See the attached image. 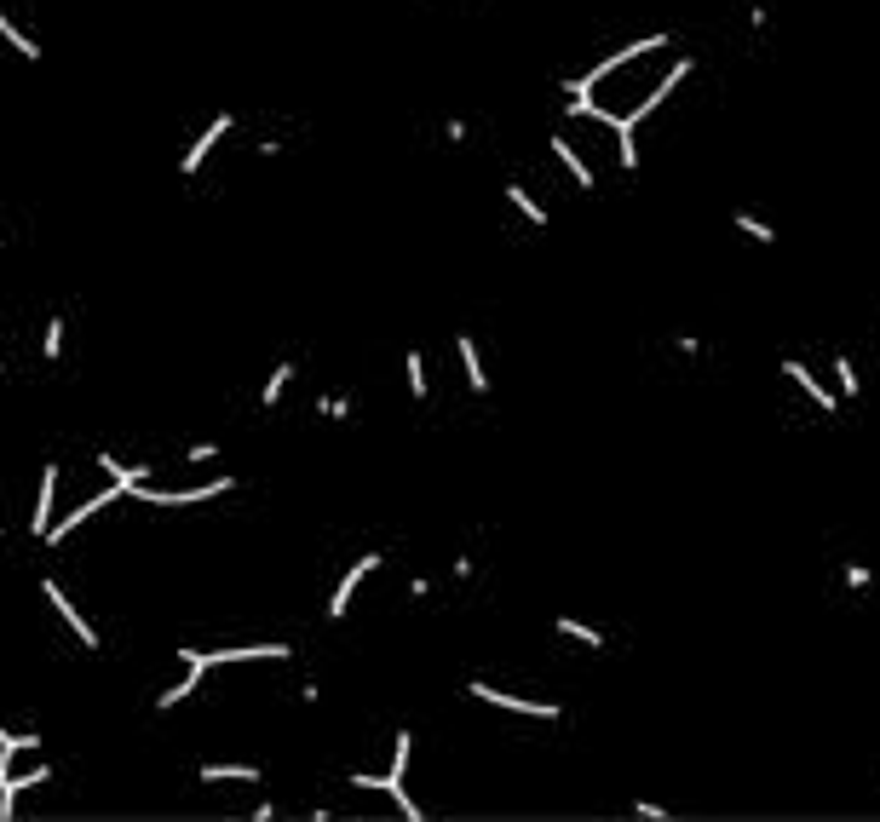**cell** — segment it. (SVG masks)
<instances>
[{
  "label": "cell",
  "mask_w": 880,
  "mask_h": 822,
  "mask_svg": "<svg viewBox=\"0 0 880 822\" xmlns=\"http://www.w3.org/2000/svg\"><path fill=\"white\" fill-rule=\"evenodd\" d=\"M409 754H415V736H409V731H397V736H392V771H386V777H363V771H351L346 782H351V788H374V794H392V805H397V811H403L409 822H420L426 811H420V805L409 800V788H403Z\"/></svg>",
  "instance_id": "obj_1"
},
{
  "label": "cell",
  "mask_w": 880,
  "mask_h": 822,
  "mask_svg": "<svg viewBox=\"0 0 880 822\" xmlns=\"http://www.w3.org/2000/svg\"><path fill=\"white\" fill-rule=\"evenodd\" d=\"M127 495L144 506H162V512H173V506H213L225 495H236V478H213V483H196V489H156L150 478H139Z\"/></svg>",
  "instance_id": "obj_2"
},
{
  "label": "cell",
  "mask_w": 880,
  "mask_h": 822,
  "mask_svg": "<svg viewBox=\"0 0 880 822\" xmlns=\"http://www.w3.org/2000/svg\"><path fill=\"white\" fill-rule=\"evenodd\" d=\"M466 696H472V702H484V708L530 713V719H564V708H558V702H535V696H512V690H495V685H484V679H472V685H466Z\"/></svg>",
  "instance_id": "obj_3"
},
{
  "label": "cell",
  "mask_w": 880,
  "mask_h": 822,
  "mask_svg": "<svg viewBox=\"0 0 880 822\" xmlns=\"http://www.w3.org/2000/svg\"><path fill=\"white\" fill-rule=\"evenodd\" d=\"M41 598L52 604V616H58V621H64V627L75 633V644H81V650H98V644H104V639H98V627H93L87 616H81V610H75L70 593H64L58 581H41Z\"/></svg>",
  "instance_id": "obj_4"
},
{
  "label": "cell",
  "mask_w": 880,
  "mask_h": 822,
  "mask_svg": "<svg viewBox=\"0 0 880 822\" xmlns=\"http://www.w3.org/2000/svg\"><path fill=\"white\" fill-rule=\"evenodd\" d=\"M231 133H236V115H231V110H219V115L208 121V133H202V138H196V144L185 150V161H179V173H185V179H196V173L208 167V156H213V150H219V144H225Z\"/></svg>",
  "instance_id": "obj_5"
},
{
  "label": "cell",
  "mask_w": 880,
  "mask_h": 822,
  "mask_svg": "<svg viewBox=\"0 0 880 822\" xmlns=\"http://www.w3.org/2000/svg\"><path fill=\"white\" fill-rule=\"evenodd\" d=\"M380 558H386V552H363V558H357V564H351V570L340 575V587L328 593V621H346L351 598H357V587H363V581H369V575L380 570Z\"/></svg>",
  "instance_id": "obj_6"
},
{
  "label": "cell",
  "mask_w": 880,
  "mask_h": 822,
  "mask_svg": "<svg viewBox=\"0 0 880 822\" xmlns=\"http://www.w3.org/2000/svg\"><path fill=\"white\" fill-rule=\"evenodd\" d=\"M173 656L185 662V679H179V685H167L162 696H156V713L179 708V702H185V696H196V690H202V679H208V673H213V667H208V656H202V650H173Z\"/></svg>",
  "instance_id": "obj_7"
},
{
  "label": "cell",
  "mask_w": 880,
  "mask_h": 822,
  "mask_svg": "<svg viewBox=\"0 0 880 822\" xmlns=\"http://www.w3.org/2000/svg\"><path fill=\"white\" fill-rule=\"evenodd\" d=\"M58 478H64V466L47 460V466H41V489H35V512H29V535H35V541H41L52 529V518H58Z\"/></svg>",
  "instance_id": "obj_8"
},
{
  "label": "cell",
  "mask_w": 880,
  "mask_h": 822,
  "mask_svg": "<svg viewBox=\"0 0 880 822\" xmlns=\"http://www.w3.org/2000/svg\"><path fill=\"white\" fill-rule=\"evenodd\" d=\"M455 351H461L466 391H472V397H489V374H484V357H478V340H472V334H461V340H455Z\"/></svg>",
  "instance_id": "obj_9"
},
{
  "label": "cell",
  "mask_w": 880,
  "mask_h": 822,
  "mask_svg": "<svg viewBox=\"0 0 880 822\" xmlns=\"http://www.w3.org/2000/svg\"><path fill=\"white\" fill-rule=\"evenodd\" d=\"M783 374H788V380H794L800 391H806V397H811V403H817L823 414H834V391H823V386H817V374H811V368L800 363V357H783Z\"/></svg>",
  "instance_id": "obj_10"
},
{
  "label": "cell",
  "mask_w": 880,
  "mask_h": 822,
  "mask_svg": "<svg viewBox=\"0 0 880 822\" xmlns=\"http://www.w3.org/2000/svg\"><path fill=\"white\" fill-rule=\"evenodd\" d=\"M553 156L564 161V173L576 179V190H599V179H593V167H587V156H581L570 138H553Z\"/></svg>",
  "instance_id": "obj_11"
},
{
  "label": "cell",
  "mask_w": 880,
  "mask_h": 822,
  "mask_svg": "<svg viewBox=\"0 0 880 822\" xmlns=\"http://www.w3.org/2000/svg\"><path fill=\"white\" fill-rule=\"evenodd\" d=\"M0 41L12 46V52H24L29 64H35V58H41V41H35V35H29V29H18V23H12V12H6V6H0Z\"/></svg>",
  "instance_id": "obj_12"
},
{
  "label": "cell",
  "mask_w": 880,
  "mask_h": 822,
  "mask_svg": "<svg viewBox=\"0 0 880 822\" xmlns=\"http://www.w3.org/2000/svg\"><path fill=\"white\" fill-rule=\"evenodd\" d=\"M294 374H300V368H294L288 357H282V363L271 368V374H265V386H259V409H277V403H282V391H288V380H294Z\"/></svg>",
  "instance_id": "obj_13"
},
{
  "label": "cell",
  "mask_w": 880,
  "mask_h": 822,
  "mask_svg": "<svg viewBox=\"0 0 880 822\" xmlns=\"http://www.w3.org/2000/svg\"><path fill=\"white\" fill-rule=\"evenodd\" d=\"M403 380H409V397H415V403L432 397V380H426V357H420V351H403Z\"/></svg>",
  "instance_id": "obj_14"
},
{
  "label": "cell",
  "mask_w": 880,
  "mask_h": 822,
  "mask_svg": "<svg viewBox=\"0 0 880 822\" xmlns=\"http://www.w3.org/2000/svg\"><path fill=\"white\" fill-rule=\"evenodd\" d=\"M553 627H558V633H564V639L587 644V650H604V644H610V639H604V633H599V627H587V621H576V616H558Z\"/></svg>",
  "instance_id": "obj_15"
},
{
  "label": "cell",
  "mask_w": 880,
  "mask_h": 822,
  "mask_svg": "<svg viewBox=\"0 0 880 822\" xmlns=\"http://www.w3.org/2000/svg\"><path fill=\"white\" fill-rule=\"evenodd\" d=\"M202 782H254L259 788V765H202Z\"/></svg>",
  "instance_id": "obj_16"
},
{
  "label": "cell",
  "mask_w": 880,
  "mask_h": 822,
  "mask_svg": "<svg viewBox=\"0 0 880 822\" xmlns=\"http://www.w3.org/2000/svg\"><path fill=\"white\" fill-rule=\"evenodd\" d=\"M507 202L518 207V213H524L530 225H547V207L535 202V196H530V190H524V184H507Z\"/></svg>",
  "instance_id": "obj_17"
},
{
  "label": "cell",
  "mask_w": 880,
  "mask_h": 822,
  "mask_svg": "<svg viewBox=\"0 0 880 822\" xmlns=\"http://www.w3.org/2000/svg\"><path fill=\"white\" fill-rule=\"evenodd\" d=\"M64 328H70L64 317H47V328H41V357H47V363L64 357Z\"/></svg>",
  "instance_id": "obj_18"
},
{
  "label": "cell",
  "mask_w": 880,
  "mask_h": 822,
  "mask_svg": "<svg viewBox=\"0 0 880 822\" xmlns=\"http://www.w3.org/2000/svg\"><path fill=\"white\" fill-rule=\"evenodd\" d=\"M737 230L748 236V242H760V248H771V242H777V230L765 225V219H754V213H737Z\"/></svg>",
  "instance_id": "obj_19"
},
{
  "label": "cell",
  "mask_w": 880,
  "mask_h": 822,
  "mask_svg": "<svg viewBox=\"0 0 880 822\" xmlns=\"http://www.w3.org/2000/svg\"><path fill=\"white\" fill-rule=\"evenodd\" d=\"M834 380H840V397H852V403H857V391H863V380H857L852 357H834Z\"/></svg>",
  "instance_id": "obj_20"
},
{
  "label": "cell",
  "mask_w": 880,
  "mask_h": 822,
  "mask_svg": "<svg viewBox=\"0 0 880 822\" xmlns=\"http://www.w3.org/2000/svg\"><path fill=\"white\" fill-rule=\"evenodd\" d=\"M317 414H328V420H351L357 403H351V397H317Z\"/></svg>",
  "instance_id": "obj_21"
},
{
  "label": "cell",
  "mask_w": 880,
  "mask_h": 822,
  "mask_svg": "<svg viewBox=\"0 0 880 822\" xmlns=\"http://www.w3.org/2000/svg\"><path fill=\"white\" fill-rule=\"evenodd\" d=\"M208 460H219V443H213V437H202V443L185 449V466H208Z\"/></svg>",
  "instance_id": "obj_22"
},
{
  "label": "cell",
  "mask_w": 880,
  "mask_h": 822,
  "mask_svg": "<svg viewBox=\"0 0 880 822\" xmlns=\"http://www.w3.org/2000/svg\"><path fill=\"white\" fill-rule=\"evenodd\" d=\"M869 581H875V570H869V564H846V587H852V593H863Z\"/></svg>",
  "instance_id": "obj_23"
},
{
  "label": "cell",
  "mask_w": 880,
  "mask_h": 822,
  "mask_svg": "<svg viewBox=\"0 0 880 822\" xmlns=\"http://www.w3.org/2000/svg\"><path fill=\"white\" fill-rule=\"evenodd\" d=\"M633 817H639V822H668V811H662V805H645V800H639V805H633Z\"/></svg>",
  "instance_id": "obj_24"
},
{
  "label": "cell",
  "mask_w": 880,
  "mask_h": 822,
  "mask_svg": "<svg viewBox=\"0 0 880 822\" xmlns=\"http://www.w3.org/2000/svg\"><path fill=\"white\" fill-rule=\"evenodd\" d=\"M294 696H300L305 708H311V702H317V696H323V685H317V679H305V685H300V690H294Z\"/></svg>",
  "instance_id": "obj_25"
},
{
  "label": "cell",
  "mask_w": 880,
  "mask_h": 822,
  "mask_svg": "<svg viewBox=\"0 0 880 822\" xmlns=\"http://www.w3.org/2000/svg\"><path fill=\"white\" fill-rule=\"evenodd\" d=\"M466 133H472L466 121H449V127H443V138H449V144H466Z\"/></svg>",
  "instance_id": "obj_26"
},
{
  "label": "cell",
  "mask_w": 880,
  "mask_h": 822,
  "mask_svg": "<svg viewBox=\"0 0 880 822\" xmlns=\"http://www.w3.org/2000/svg\"><path fill=\"white\" fill-rule=\"evenodd\" d=\"M0 374H6V334H0Z\"/></svg>",
  "instance_id": "obj_27"
},
{
  "label": "cell",
  "mask_w": 880,
  "mask_h": 822,
  "mask_svg": "<svg viewBox=\"0 0 880 822\" xmlns=\"http://www.w3.org/2000/svg\"><path fill=\"white\" fill-rule=\"evenodd\" d=\"M0 541H6V524H0Z\"/></svg>",
  "instance_id": "obj_28"
},
{
  "label": "cell",
  "mask_w": 880,
  "mask_h": 822,
  "mask_svg": "<svg viewBox=\"0 0 880 822\" xmlns=\"http://www.w3.org/2000/svg\"><path fill=\"white\" fill-rule=\"evenodd\" d=\"M0 248H6V236H0Z\"/></svg>",
  "instance_id": "obj_29"
}]
</instances>
